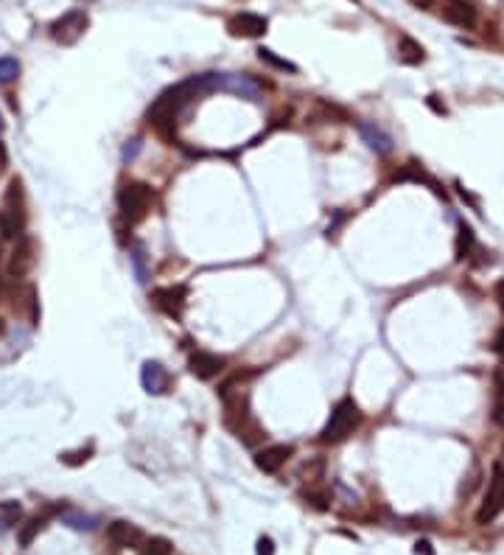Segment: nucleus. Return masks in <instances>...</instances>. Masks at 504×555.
I'll return each mask as SVG.
<instances>
[{
    "instance_id": "nucleus-37",
    "label": "nucleus",
    "mask_w": 504,
    "mask_h": 555,
    "mask_svg": "<svg viewBox=\"0 0 504 555\" xmlns=\"http://www.w3.org/2000/svg\"><path fill=\"white\" fill-rule=\"evenodd\" d=\"M502 457H504V446H502ZM502 466H504V463H502Z\"/></svg>"
},
{
    "instance_id": "nucleus-9",
    "label": "nucleus",
    "mask_w": 504,
    "mask_h": 555,
    "mask_svg": "<svg viewBox=\"0 0 504 555\" xmlns=\"http://www.w3.org/2000/svg\"><path fill=\"white\" fill-rule=\"evenodd\" d=\"M107 539H110L112 547H121V550H126V547H140V544H143L140 528L132 525V522H124V519H118V522H112V525L107 528Z\"/></svg>"
},
{
    "instance_id": "nucleus-21",
    "label": "nucleus",
    "mask_w": 504,
    "mask_h": 555,
    "mask_svg": "<svg viewBox=\"0 0 504 555\" xmlns=\"http://www.w3.org/2000/svg\"><path fill=\"white\" fill-rule=\"evenodd\" d=\"M258 56H260V62H266V65H272V67H277V70H283V73H297V65H294V62L277 56V53L269 51V48H258Z\"/></svg>"
},
{
    "instance_id": "nucleus-7",
    "label": "nucleus",
    "mask_w": 504,
    "mask_h": 555,
    "mask_svg": "<svg viewBox=\"0 0 504 555\" xmlns=\"http://www.w3.org/2000/svg\"><path fill=\"white\" fill-rule=\"evenodd\" d=\"M266 28H269L266 17L252 14V11H241V14H236V17H230V20H227V31H230L233 37H247V39H255V37H263V34H266Z\"/></svg>"
},
{
    "instance_id": "nucleus-16",
    "label": "nucleus",
    "mask_w": 504,
    "mask_h": 555,
    "mask_svg": "<svg viewBox=\"0 0 504 555\" xmlns=\"http://www.w3.org/2000/svg\"><path fill=\"white\" fill-rule=\"evenodd\" d=\"M22 225H25V216H22V208H3L0 211V236L3 239H20L22 236Z\"/></svg>"
},
{
    "instance_id": "nucleus-26",
    "label": "nucleus",
    "mask_w": 504,
    "mask_h": 555,
    "mask_svg": "<svg viewBox=\"0 0 504 555\" xmlns=\"http://www.w3.org/2000/svg\"><path fill=\"white\" fill-rule=\"evenodd\" d=\"M255 553H258V555H274V542H272L269 536H260V539H258V547H255Z\"/></svg>"
},
{
    "instance_id": "nucleus-18",
    "label": "nucleus",
    "mask_w": 504,
    "mask_h": 555,
    "mask_svg": "<svg viewBox=\"0 0 504 555\" xmlns=\"http://www.w3.org/2000/svg\"><path fill=\"white\" fill-rule=\"evenodd\" d=\"M62 525H67L73 530H95L98 519L84 511H62Z\"/></svg>"
},
{
    "instance_id": "nucleus-13",
    "label": "nucleus",
    "mask_w": 504,
    "mask_h": 555,
    "mask_svg": "<svg viewBox=\"0 0 504 555\" xmlns=\"http://www.w3.org/2000/svg\"><path fill=\"white\" fill-rule=\"evenodd\" d=\"M140 384H143V390H146L149 396H163V393L168 390V373H166V367H163L160 362H154V359L143 362Z\"/></svg>"
},
{
    "instance_id": "nucleus-23",
    "label": "nucleus",
    "mask_w": 504,
    "mask_h": 555,
    "mask_svg": "<svg viewBox=\"0 0 504 555\" xmlns=\"http://www.w3.org/2000/svg\"><path fill=\"white\" fill-rule=\"evenodd\" d=\"M20 76V62L14 56H0V84H8Z\"/></svg>"
},
{
    "instance_id": "nucleus-2",
    "label": "nucleus",
    "mask_w": 504,
    "mask_h": 555,
    "mask_svg": "<svg viewBox=\"0 0 504 555\" xmlns=\"http://www.w3.org/2000/svg\"><path fill=\"white\" fill-rule=\"evenodd\" d=\"M362 424V410H359V404L353 401V398H342L336 407H333V412H331V418H328V424L322 426V443H339V440H345L356 426Z\"/></svg>"
},
{
    "instance_id": "nucleus-28",
    "label": "nucleus",
    "mask_w": 504,
    "mask_h": 555,
    "mask_svg": "<svg viewBox=\"0 0 504 555\" xmlns=\"http://www.w3.org/2000/svg\"><path fill=\"white\" fill-rule=\"evenodd\" d=\"M415 555H435V550H432L429 542H418V544H415Z\"/></svg>"
},
{
    "instance_id": "nucleus-8",
    "label": "nucleus",
    "mask_w": 504,
    "mask_h": 555,
    "mask_svg": "<svg viewBox=\"0 0 504 555\" xmlns=\"http://www.w3.org/2000/svg\"><path fill=\"white\" fill-rule=\"evenodd\" d=\"M291 455H294L291 446L274 443V446H266V449H260V452L255 455V466H258L263 474H274V471H280V469L289 463Z\"/></svg>"
},
{
    "instance_id": "nucleus-33",
    "label": "nucleus",
    "mask_w": 504,
    "mask_h": 555,
    "mask_svg": "<svg viewBox=\"0 0 504 555\" xmlns=\"http://www.w3.org/2000/svg\"><path fill=\"white\" fill-rule=\"evenodd\" d=\"M496 292H499V300H502V308H504V280L499 283V289H496Z\"/></svg>"
},
{
    "instance_id": "nucleus-32",
    "label": "nucleus",
    "mask_w": 504,
    "mask_h": 555,
    "mask_svg": "<svg viewBox=\"0 0 504 555\" xmlns=\"http://www.w3.org/2000/svg\"><path fill=\"white\" fill-rule=\"evenodd\" d=\"M412 3H415L418 8H432V6L437 3V0H412Z\"/></svg>"
},
{
    "instance_id": "nucleus-4",
    "label": "nucleus",
    "mask_w": 504,
    "mask_h": 555,
    "mask_svg": "<svg viewBox=\"0 0 504 555\" xmlns=\"http://www.w3.org/2000/svg\"><path fill=\"white\" fill-rule=\"evenodd\" d=\"M504 511V466L496 463L491 469V480H488V491H485V500L477 511V522L479 525H491L499 519V514Z\"/></svg>"
},
{
    "instance_id": "nucleus-3",
    "label": "nucleus",
    "mask_w": 504,
    "mask_h": 555,
    "mask_svg": "<svg viewBox=\"0 0 504 555\" xmlns=\"http://www.w3.org/2000/svg\"><path fill=\"white\" fill-rule=\"evenodd\" d=\"M118 208L129 222L143 219L152 208V188L146 183H124L118 188Z\"/></svg>"
},
{
    "instance_id": "nucleus-20",
    "label": "nucleus",
    "mask_w": 504,
    "mask_h": 555,
    "mask_svg": "<svg viewBox=\"0 0 504 555\" xmlns=\"http://www.w3.org/2000/svg\"><path fill=\"white\" fill-rule=\"evenodd\" d=\"M474 247H477V239H474L471 225H460V236H457V261L471 259Z\"/></svg>"
},
{
    "instance_id": "nucleus-19",
    "label": "nucleus",
    "mask_w": 504,
    "mask_h": 555,
    "mask_svg": "<svg viewBox=\"0 0 504 555\" xmlns=\"http://www.w3.org/2000/svg\"><path fill=\"white\" fill-rule=\"evenodd\" d=\"M42 530H45V519H39V516H34V519L22 522V525H20V530H17V544H20V547H31V544H34V539H37Z\"/></svg>"
},
{
    "instance_id": "nucleus-27",
    "label": "nucleus",
    "mask_w": 504,
    "mask_h": 555,
    "mask_svg": "<svg viewBox=\"0 0 504 555\" xmlns=\"http://www.w3.org/2000/svg\"><path fill=\"white\" fill-rule=\"evenodd\" d=\"M437 98H440V96H429V98H426V104H429V107H432L437 115H446V104H440Z\"/></svg>"
},
{
    "instance_id": "nucleus-22",
    "label": "nucleus",
    "mask_w": 504,
    "mask_h": 555,
    "mask_svg": "<svg viewBox=\"0 0 504 555\" xmlns=\"http://www.w3.org/2000/svg\"><path fill=\"white\" fill-rule=\"evenodd\" d=\"M20 516H22L20 502H11V500L0 502V519H3V525H6V528H14V525L20 522Z\"/></svg>"
},
{
    "instance_id": "nucleus-6",
    "label": "nucleus",
    "mask_w": 504,
    "mask_h": 555,
    "mask_svg": "<svg viewBox=\"0 0 504 555\" xmlns=\"http://www.w3.org/2000/svg\"><path fill=\"white\" fill-rule=\"evenodd\" d=\"M34 264H37V247H34V242L28 236H20L14 250H11V256H8L6 273H8V278L20 280V278H25L34 270Z\"/></svg>"
},
{
    "instance_id": "nucleus-1",
    "label": "nucleus",
    "mask_w": 504,
    "mask_h": 555,
    "mask_svg": "<svg viewBox=\"0 0 504 555\" xmlns=\"http://www.w3.org/2000/svg\"><path fill=\"white\" fill-rule=\"evenodd\" d=\"M213 90H219V73H199V76H191V79L163 90L154 98V104L149 107V124H154V129H160V132H168L174 126L177 115L191 101H197L199 96H208Z\"/></svg>"
},
{
    "instance_id": "nucleus-38",
    "label": "nucleus",
    "mask_w": 504,
    "mask_h": 555,
    "mask_svg": "<svg viewBox=\"0 0 504 555\" xmlns=\"http://www.w3.org/2000/svg\"><path fill=\"white\" fill-rule=\"evenodd\" d=\"M84 3H93V0H84Z\"/></svg>"
},
{
    "instance_id": "nucleus-14",
    "label": "nucleus",
    "mask_w": 504,
    "mask_h": 555,
    "mask_svg": "<svg viewBox=\"0 0 504 555\" xmlns=\"http://www.w3.org/2000/svg\"><path fill=\"white\" fill-rule=\"evenodd\" d=\"M219 90H230V93L244 96L250 101H258V96H260L258 84L250 81V76H239V73H219Z\"/></svg>"
},
{
    "instance_id": "nucleus-25",
    "label": "nucleus",
    "mask_w": 504,
    "mask_h": 555,
    "mask_svg": "<svg viewBox=\"0 0 504 555\" xmlns=\"http://www.w3.org/2000/svg\"><path fill=\"white\" fill-rule=\"evenodd\" d=\"M90 457H93V446L76 449V452H62V455H59V460H62L65 466H81V463H87Z\"/></svg>"
},
{
    "instance_id": "nucleus-24",
    "label": "nucleus",
    "mask_w": 504,
    "mask_h": 555,
    "mask_svg": "<svg viewBox=\"0 0 504 555\" xmlns=\"http://www.w3.org/2000/svg\"><path fill=\"white\" fill-rule=\"evenodd\" d=\"M140 555H171V542L163 536H154L149 542H143V553Z\"/></svg>"
},
{
    "instance_id": "nucleus-11",
    "label": "nucleus",
    "mask_w": 504,
    "mask_h": 555,
    "mask_svg": "<svg viewBox=\"0 0 504 555\" xmlns=\"http://www.w3.org/2000/svg\"><path fill=\"white\" fill-rule=\"evenodd\" d=\"M443 17L457 28H474L477 25V6L471 0H446Z\"/></svg>"
},
{
    "instance_id": "nucleus-12",
    "label": "nucleus",
    "mask_w": 504,
    "mask_h": 555,
    "mask_svg": "<svg viewBox=\"0 0 504 555\" xmlns=\"http://www.w3.org/2000/svg\"><path fill=\"white\" fill-rule=\"evenodd\" d=\"M188 367L199 379H213V376H219L225 370V356L211 353V351H197V353H191Z\"/></svg>"
},
{
    "instance_id": "nucleus-29",
    "label": "nucleus",
    "mask_w": 504,
    "mask_h": 555,
    "mask_svg": "<svg viewBox=\"0 0 504 555\" xmlns=\"http://www.w3.org/2000/svg\"><path fill=\"white\" fill-rule=\"evenodd\" d=\"M8 169V152H6V143L0 141V174Z\"/></svg>"
},
{
    "instance_id": "nucleus-10",
    "label": "nucleus",
    "mask_w": 504,
    "mask_h": 555,
    "mask_svg": "<svg viewBox=\"0 0 504 555\" xmlns=\"http://www.w3.org/2000/svg\"><path fill=\"white\" fill-rule=\"evenodd\" d=\"M185 297H188V292H185L183 286H163V289H154V292H152L154 306L163 308V311L171 314V317H180V314H183Z\"/></svg>"
},
{
    "instance_id": "nucleus-17",
    "label": "nucleus",
    "mask_w": 504,
    "mask_h": 555,
    "mask_svg": "<svg viewBox=\"0 0 504 555\" xmlns=\"http://www.w3.org/2000/svg\"><path fill=\"white\" fill-rule=\"evenodd\" d=\"M398 59L404 62V65H420L423 59H426V51H423V45L418 42V39H412V37H401L398 39Z\"/></svg>"
},
{
    "instance_id": "nucleus-5",
    "label": "nucleus",
    "mask_w": 504,
    "mask_h": 555,
    "mask_svg": "<svg viewBox=\"0 0 504 555\" xmlns=\"http://www.w3.org/2000/svg\"><path fill=\"white\" fill-rule=\"evenodd\" d=\"M87 25H90L87 11H81V8H70V11H65L59 20H53V25H51V37H53L56 42H62V45H73V42L87 31Z\"/></svg>"
},
{
    "instance_id": "nucleus-34",
    "label": "nucleus",
    "mask_w": 504,
    "mask_h": 555,
    "mask_svg": "<svg viewBox=\"0 0 504 555\" xmlns=\"http://www.w3.org/2000/svg\"><path fill=\"white\" fill-rule=\"evenodd\" d=\"M3 294H6V283H3V278H0V300H3Z\"/></svg>"
},
{
    "instance_id": "nucleus-30",
    "label": "nucleus",
    "mask_w": 504,
    "mask_h": 555,
    "mask_svg": "<svg viewBox=\"0 0 504 555\" xmlns=\"http://www.w3.org/2000/svg\"><path fill=\"white\" fill-rule=\"evenodd\" d=\"M493 351H496V353H504V328L496 334V339H493Z\"/></svg>"
},
{
    "instance_id": "nucleus-15",
    "label": "nucleus",
    "mask_w": 504,
    "mask_h": 555,
    "mask_svg": "<svg viewBox=\"0 0 504 555\" xmlns=\"http://www.w3.org/2000/svg\"><path fill=\"white\" fill-rule=\"evenodd\" d=\"M359 135L376 155H390L392 152V138L378 124H359Z\"/></svg>"
},
{
    "instance_id": "nucleus-35",
    "label": "nucleus",
    "mask_w": 504,
    "mask_h": 555,
    "mask_svg": "<svg viewBox=\"0 0 504 555\" xmlns=\"http://www.w3.org/2000/svg\"><path fill=\"white\" fill-rule=\"evenodd\" d=\"M3 331H6V322H3V320H0V334H3Z\"/></svg>"
},
{
    "instance_id": "nucleus-36",
    "label": "nucleus",
    "mask_w": 504,
    "mask_h": 555,
    "mask_svg": "<svg viewBox=\"0 0 504 555\" xmlns=\"http://www.w3.org/2000/svg\"><path fill=\"white\" fill-rule=\"evenodd\" d=\"M0 129H3V118H0Z\"/></svg>"
},
{
    "instance_id": "nucleus-31",
    "label": "nucleus",
    "mask_w": 504,
    "mask_h": 555,
    "mask_svg": "<svg viewBox=\"0 0 504 555\" xmlns=\"http://www.w3.org/2000/svg\"><path fill=\"white\" fill-rule=\"evenodd\" d=\"M493 421L504 426V404H496V412H493Z\"/></svg>"
}]
</instances>
